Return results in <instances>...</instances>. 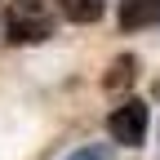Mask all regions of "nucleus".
Here are the masks:
<instances>
[{
	"mask_svg": "<svg viewBox=\"0 0 160 160\" xmlns=\"http://www.w3.org/2000/svg\"><path fill=\"white\" fill-rule=\"evenodd\" d=\"M147 125H151V111L147 102H138V98H129L125 107H116L107 116V133L116 138V142H125V147H138L147 138Z\"/></svg>",
	"mask_w": 160,
	"mask_h": 160,
	"instance_id": "f257e3e1",
	"label": "nucleus"
},
{
	"mask_svg": "<svg viewBox=\"0 0 160 160\" xmlns=\"http://www.w3.org/2000/svg\"><path fill=\"white\" fill-rule=\"evenodd\" d=\"M53 27H49V18H40L36 9L27 13V5L18 9V13H9V40L13 45H27V40H45Z\"/></svg>",
	"mask_w": 160,
	"mask_h": 160,
	"instance_id": "f03ea898",
	"label": "nucleus"
},
{
	"mask_svg": "<svg viewBox=\"0 0 160 160\" xmlns=\"http://www.w3.org/2000/svg\"><path fill=\"white\" fill-rule=\"evenodd\" d=\"M160 22V0H120V27L125 31H142Z\"/></svg>",
	"mask_w": 160,
	"mask_h": 160,
	"instance_id": "7ed1b4c3",
	"label": "nucleus"
},
{
	"mask_svg": "<svg viewBox=\"0 0 160 160\" xmlns=\"http://www.w3.org/2000/svg\"><path fill=\"white\" fill-rule=\"evenodd\" d=\"M58 5H62V18H71V22H98L107 0H58Z\"/></svg>",
	"mask_w": 160,
	"mask_h": 160,
	"instance_id": "20e7f679",
	"label": "nucleus"
},
{
	"mask_svg": "<svg viewBox=\"0 0 160 160\" xmlns=\"http://www.w3.org/2000/svg\"><path fill=\"white\" fill-rule=\"evenodd\" d=\"M133 71H138V62L125 53V58H116L111 62V71H107V89H125L129 80H133Z\"/></svg>",
	"mask_w": 160,
	"mask_h": 160,
	"instance_id": "39448f33",
	"label": "nucleus"
},
{
	"mask_svg": "<svg viewBox=\"0 0 160 160\" xmlns=\"http://www.w3.org/2000/svg\"><path fill=\"white\" fill-rule=\"evenodd\" d=\"M67 160H111V147L107 142H89V147H76Z\"/></svg>",
	"mask_w": 160,
	"mask_h": 160,
	"instance_id": "423d86ee",
	"label": "nucleus"
}]
</instances>
